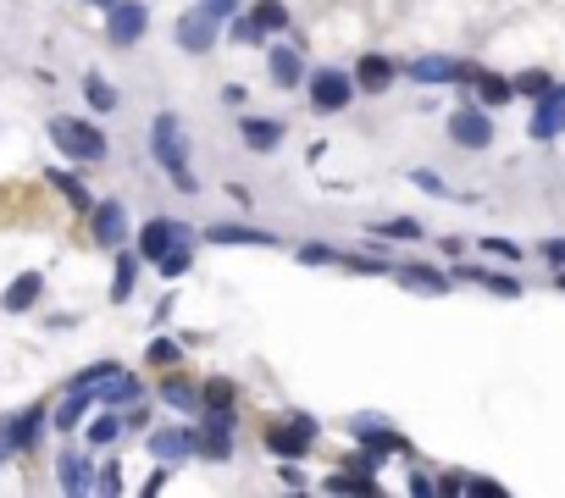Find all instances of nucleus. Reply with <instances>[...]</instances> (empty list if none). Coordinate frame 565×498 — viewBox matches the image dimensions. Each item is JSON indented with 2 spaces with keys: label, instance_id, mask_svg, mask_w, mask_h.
Returning <instances> with one entry per match:
<instances>
[{
  "label": "nucleus",
  "instance_id": "f257e3e1",
  "mask_svg": "<svg viewBox=\"0 0 565 498\" xmlns=\"http://www.w3.org/2000/svg\"><path fill=\"white\" fill-rule=\"evenodd\" d=\"M156 161L172 172L178 189H194V172H189V144H183L178 117H156Z\"/></svg>",
  "mask_w": 565,
  "mask_h": 498
},
{
  "label": "nucleus",
  "instance_id": "f03ea898",
  "mask_svg": "<svg viewBox=\"0 0 565 498\" xmlns=\"http://www.w3.org/2000/svg\"><path fill=\"white\" fill-rule=\"evenodd\" d=\"M50 139L61 144V155H78V161H106V133L89 128V122L56 117V122H50Z\"/></svg>",
  "mask_w": 565,
  "mask_h": 498
},
{
  "label": "nucleus",
  "instance_id": "7ed1b4c3",
  "mask_svg": "<svg viewBox=\"0 0 565 498\" xmlns=\"http://www.w3.org/2000/svg\"><path fill=\"white\" fill-rule=\"evenodd\" d=\"M316 443V421H300V415H294V421H272V427H266V449L277 454V460H305V449H311Z\"/></svg>",
  "mask_w": 565,
  "mask_h": 498
},
{
  "label": "nucleus",
  "instance_id": "20e7f679",
  "mask_svg": "<svg viewBox=\"0 0 565 498\" xmlns=\"http://www.w3.org/2000/svg\"><path fill=\"white\" fill-rule=\"evenodd\" d=\"M449 139H455L460 150H488V144H493V117H488V106H460V111H449Z\"/></svg>",
  "mask_w": 565,
  "mask_h": 498
},
{
  "label": "nucleus",
  "instance_id": "39448f33",
  "mask_svg": "<svg viewBox=\"0 0 565 498\" xmlns=\"http://www.w3.org/2000/svg\"><path fill=\"white\" fill-rule=\"evenodd\" d=\"M349 95H355V78H349V72H338V67H322V72L311 78V106L322 111V117L344 111Z\"/></svg>",
  "mask_w": 565,
  "mask_h": 498
},
{
  "label": "nucleus",
  "instance_id": "423d86ee",
  "mask_svg": "<svg viewBox=\"0 0 565 498\" xmlns=\"http://www.w3.org/2000/svg\"><path fill=\"white\" fill-rule=\"evenodd\" d=\"M111 23H106V39L111 45H139L150 28V12H145V0H117V6H106Z\"/></svg>",
  "mask_w": 565,
  "mask_h": 498
},
{
  "label": "nucleus",
  "instance_id": "0eeeda50",
  "mask_svg": "<svg viewBox=\"0 0 565 498\" xmlns=\"http://www.w3.org/2000/svg\"><path fill=\"white\" fill-rule=\"evenodd\" d=\"M194 449H200L205 460H228L233 454V404H217V410L205 415V432L194 438Z\"/></svg>",
  "mask_w": 565,
  "mask_h": 498
},
{
  "label": "nucleus",
  "instance_id": "6e6552de",
  "mask_svg": "<svg viewBox=\"0 0 565 498\" xmlns=\"http://www.w3.org/2000/svg\"><path fill=\"white\" fill-rule=\"evenodd\" d=\"M527 128H532V139H560L565 133V83H554L549 95H538Z\"/></svg>",
  "mask_w": 565,
  "mask_h": 498
},
{
  "label": "nucleus",
  "instance_id": "1a4fd4ad",
  "mask_svg": "<svg viewBox=\"0 0 565 498\" xmlns=\"http://www.w3.org/2000/svg\"><path fill=\"white\" fill-rule=\"evenodd\" d=\"M471 61H449V56H421L410 61V78L416 83H471Z\"/></svg>",
  "mask_w": 565,
  "mask_h": 498
},
{
  "label": "nucleus",
  "instance_id": "9d476101",
  "mask_svg": "<svg viewBox=\"0 0 565 498\" xmlns=\"http://www.w3.org/2000/svg\"><path fill=\"white\" fill-rule=\"evenodd\" d=\"M178 45L183 50H211V45H217V12H205V6L183 12L178 17Z\"/></svg>",
  "mask_w": 565,
  "mask_h": 498
},
{
  "label": "nucleus",
  "instance_id": "9b49d317",
  "mask_svg": "<svg viewBox=\"0 0 565 498\" xmlns=\"http://www.w3.org/2000/svg\"><path fill=\"white\" fill-rule=\"evenodd\" d=\"M189 227L183 222H167V216H156V222H145L139 227V255H150V261H156L161 249H172V244H189Z\"/></svg>",
  "mask_w": 565,
  "mask_h": 498
},
{
  "label": "nucleus",
  "instance_id": "f8f14e48",
  "mask_svg": "<svg viewBox=\"0 0 565 498\" xmlns=\"http://www.w3.org/2000/svg\"><path fill=\"white\" fill-rule=\"evenodd\" d=\"M150 454H156L161 465L189 460V454H194V432H189V427H161V432H150Z\"/></svg>",
  "mask_w": 565,
  "mask_h": 498
},
{
  "label": "nucleus",
  "instance_id": "ddd939ff",
  "mask_svg": "<svg viewBox=\"0 0 565 498\" xmlns=\"http://www.w3.org/2000/svg\"><path fill=\"white\" fill-rule=\"evenodd\" d=\"M89 211H95V244L117 249L122 233H128V211H122V200H100V205H89Z\"/></svg>",
  "mask_w": 565,
  "mask_h": 498
},
{
  "label": "nucleus",
  "instance_id": "4468645a",
  "mask_svg": "<svg viewBox=\"0 0 565 498\" xmlns=\"http://www.w3.org/2000/svg\"><path fill=\"white\" fill-rule=\"evenodd\" d=\"M355 438H361V449L377 454V460H383V454H405V438H399L394 427H377L372 415H366V421H355Z\"/></svg>",
  "mask_w": 565,
  "mask_h": 498
},
{
  "label": "nucleus",
  "instance_id": "2eb2a0df",
  "mask_svg": "<svg viewBox=\"0 0 565 498\" xmlns=\"http://www.w3.org/2000/svg\"><path fill=\"white\" fill-rule=\"evenodd\" d=\"M388 83H394V61H388V56H361V61H355V89L383 95Z\"/></svg>",
  "mask_w": 565,
  "mask_h": 498
},
{
  "label": "nucleus",
  "instance_id": "dca6fc26",
  "mask_svg": "<svg viewBox=\"0 0 565 498\" xmlns=\"http://www.w3.org/2000/svg\"><path fill=\"white\" fill-rule=\"evenodd\" d=\"M471 83H477V100L482 106H510V100H516V89H510V78H499V72H488V67H477L471 72Z\"/></svg>",
  "mask_w": 565,
  "mask_h": 498
},
{
  "label": "nucleus",
  "instance_id": "f3484780",
  "mask_svg": "<svg viewBox=\"0 0 565 498\" xmlns=\"http://www.w3.org/2000/svg\"><path fill=\"white\" fill-rule=\"evenodd\" d=\"M388 272H394L405 288H416V294H444L449 288V277L438 272V266H388Z\"/></svg>",
  "mask_w": 565,
  "mask_h": 498
},
{
  "label": "nucleus",
  "instance_id": "a211bd4d",
  "mask_svg": "<svg viewBox=\"0 0 565 498\" xmlns=\"http://www.w3.org/2000/svg\"><path fill=\"white\" fill-rule=\"evenodd\" d=\"M205 238L211 244H239V249H255V244H277L272 233H255V227H233V222H217V227H205Z\"/></svg>",
  "mask_w": 565,
  "mask_h": 498
},
{
  "label": "nucleus",
  "instance_id": "6ab92c4d",
  "mask_svg": "<svg viewBox=\"0 0 565 498\" xmlns=\"http://www.w3.org/2000/svg\"><path fill=\"white\" fill-rule=\"evenodd\" d=\"M460 283H482L488 294H505V299H521V283L510 272H482V266H460Z\"/></svg>",
  "mask_w": 565,
  "mask_h": 498
},
{
  "label": "nucleus",
  "instance_id": "aec40b11",
  "mask_svg": "<svg viewBox=\"0 0 565 498\" xmlns=\"http://www.w3.org/2000/svg\"><path fill=\"white\" fill-rule=\"evenodd\" d=\"M266 67H272V78L283 83V89H294V83L305 78V72H300V50H289V45H277L272 56H266Z\"/></svg>",
  "mask_w": 565,
  "mask_h": 498
},
{
  "label": "nucleus",
  "instance_id": "412c9836",
  "mask_svg": "<svg viewBox=\"0 0 565 498\" xmlns=\"http://www.w3.org/2000/svg\"><path fill=\"white\" fill-rule=\"evenodd\" d=\"M89 399H95V388H78V382H73V393H67V399H61V410H56V427H61V432H73L78 421H84Z\"/></svg>",
  "mask_w": 565,
  "mask_h": 498
},
{
  "label": "nucleus",
  "instance_id": "4be33fe9",
  "mask_svg": "<svg viewBox=\"0 0 565 498\" xmlns=\"http://www.w3.org/2000/svg\"><path fill=\"white\" fill-rule=\"evenodd\" d=\"M39 421H50V410H45V404H28V410L12 421V438H17V449H34V438H39Z\"/></svg>",
  "mask_w": 565,
  "mask_h": 498
},
{
  "label": "nucleus",
  "instance_id": "5701e85b",
  "mask_svg": "<svg viewBox=\"0 0 565 498\" xmlns=\"http://www.w3.org/2000/svg\"><path fill=\"white\" fill-rule=\"evenodd\" d=\"M39 288H45V277H39V272H23L12 288H6V310H28V305L39 299Z\"/></svg>",
  "mask_w": 565,
  "mask_h": 498
},
{
  "label": "nucleus",
  "instance_id": "b1692460",
  "mask_svg": "<svg viewBox=\"0 0 565 498\" xmlns=\"http://www.w3.org/2000/svg\"><path fill=\"white\" fill-rule=\"evenodd\" d=\"M277 139H283V128H277V122L244 117V144H250V150H277Z\"/></svg>",
  "mask_w": 565,
  "mask_h": 498
},
{
  "label": "nucleus",
  "instance_id": "393cba45",
  "mask_svg": "<svg viewBox=\"0 0 565 498\" xmlns=\"http://www.w3.org/2000/svg\"><path fill=\"white\" fill-rule=\"evenodd\" d=\"M161 399L178 404V410H194V404H200V393H194L189 377H178V371H172V377H161Z\"/></svg>",
  "mask_w": 565,
  "mask_h": 498
},
{
  "label": "nucleus",
  "instance_id": "a878e982",
  "mask_svg": "<svg viewBox=\"0 0 565 498\" xmlns=\"http://www.w3.org/2000/svg\"><path fill=\"white\" fill-rule=\"evenodd\" d=\"M61 487H67V493H84L89 487V460L84 454H61Z\"/></svg>",
  "mask_w": 565,
  "mask_h": 498
},
{
  "label": "nucleus",
  "instance_id": "bb28decb",
  "mask_svg": "<svg viewBox=\"0 0 565 498\" xmlns=\"http://www.w3.org/2000/svg\"><path fill=\"white\" fill-rule=\"evenodd\" d=\"M95 393H106L111 404H133V399H139V377H122V371H111V377L100 382Z\"/></svg>",
  "mask_w": 565,
  "mask_h": 498
},
{
  "label": "nucleus",
  "instance_id": "cd10ccee",
  "mask_svg": "<svg viewBox=\"0 0 565 498\" xmlns=\"http://www.w3.org/2000/svg\"><path fill=\"white\" fill-rule=\"evenodd\" d=\"M50 189H61V194H67V205H78V211H89V205H95V200H89V189L73 178V172H50Z\"/></svg>",
  "mask_w": 565,
  "mask_h": 498
},
{
  "label": "nucleus",
  "instance_id": "c85d7f7f",
  "mask_svg": "<svg viewBox=\"0 0 565 498\" xmlns=\"http://www.w3.org/2000/svg\"><path fill=\"white\" fill-rule=\"evenodd\" d=\"M250 17L261 23V34H277V28H289V12H283V0H261Z\"/></svg>",
  "mask_w": 565,
  "mask_h": 498
},
{
  "label": "nucleus",
  "instance_id": "c756f323",
  "mask_svg": "<svg viewBox=\"0 0 565 498\" xmlns=\"http://www.w3.org/2000/svg\"><path fill=\"white\" fill-rule=\"evenodd\" d=\"M510 89H516V95H532V100H538V95H549V89H554V78H549L543 67H532V72H521V78H510Z\"/></svg>",
  "mask_w": 565,
  "mask_h": 498
},
{
  "label": "nucleus",
  "instance_id": "7c9ffc66",
  "mask_svg": "<svg viewBox=\"0 0 565 498\" xmlns=\"http://www.w3.org/2000/svg\"><path fill=\"white\" fill-rule=\"evenodd\" d=\"M133 283H139V261H133V255H122V261H117V288H111V299H117V305H128Z\"/></svg>",
  "mask_w": 565,
  "mask_h": 498
},
{
  "label": "nucleus",
  "instance_id": "2f4dec72",
  "mask_svg": "<svg viewBox=\"0 0 565 498\" xmlns=\"http://www.w3.org/2000/svg\"><path fill=\"white\" fill-rule=\"evenodd\" d=\"M156 266H161V277H167V283H172V277H183V272H189V249H161V255H156Z\"/></svg>",
  "mask_w": 565,
  "mask_h": 498
},
{
  "label": "nucleus",
  "instance_id": "473e14b6",
  "mask_svg": "<svg viewBox=\"0 0 565 498\" xmlns=\"http://www.w3.org/2000/svg\"><path fill=\"white\" fill-rule=\"evenodd\" d=\"M84 95L95 100V111H117V95H111V83H106V78H95V72L84 78Z\"/></svg>",
  "mask_w": 565,
  "mask_h": 498
},
{
  "label": "nucleus",
  "instance_id": "72a5a7b5",
  "mask_svg": "<svg viewBox=\"0 0 565 498\" xmlns=\"http://www.w3.org/2000/svg\"><path fill=\"white\" fill-rule=\"evenodd\" d=\"M372 233H377V238H421V222H410V216H394V222H377Z\"/></svg>",
  "mask_w": 565,
  "mask_h": 498
},
{
  "label": "nucleus",
  "instance_id": "f704fd0d",
  "mask_svg": "<svg viewBox=\"0 0 565 498\" xmlns=\"http://www.w3.org/2000/svg\"><path fill=\"white\" fill-rule=\"evenodd\" d=\"M128 427V421H122V415H100L95 427H89V443H117V432Z\"/></svg>",
  "mask_w": 565,
  "mask_h": 498
},
{
  "label": "nucleus",
  "instance_id": "c9c22d12",
  "mask_svg": "<svg viewBox=\"0 0 565 498\" xmlns=\"http://www.w3.org/2000/svg\"><path fill=\"white\" fill-rule=\"evenodd\" d=\"M482 255H493V261H521V244H510V238H482Z\"/></svg>",
  "mask_w": 565,
  "mask_h": 498
},
{
  "label": "nucleus",
  "instance_id": "e433bc0d",
  "mask_svg": "<svg viewBox=\"0 0 565 498\" xmlns=\"http://www.w3.org/2000/svg\"><path fill=\"white\" fill-rule=\"evenodd\" d=\"M205 404H211V410H217V404H233V382H222V377H211L205 382V393H200Z\"/></svg>",
  "mask_w": 565,
  "mask_h": 498
},
{
  "label": "nucleus",
  "instance_id": "4c0bfd02",
  "mask_svg": "<svg viewBox=\"0 0 565 498\" xmlns=\"http://www.w3.org/2000/svg\"><path fill=\"white\" fill-rule=\"evenodd\" d=\"M150 366H178V344L156 338V344H150Z\"/></svg>",
  "mask_w": 565,
  "mask_h": 498
},
{
  "label": "nucleus",
  "instance_id": "58836bf2",
  "mask_svg": "<svg viewBox=\"0 0 565 498\" xmlns=\"http://www.w3.org/2000/svg\"><path fill=\"white\" fill-rule=\"evenodd\" d=\"M233 39H239V45H261V23H255V17H239V23H233Z\"/></svg>",
  "mask_w": 565,
  "mask_h": 498
},
{
  "label": "nucleus",
  "instance_id": "ea45409f",
  "mask_svg": "<svg viewBox=\"0 0 565 498\" xmlns=\"http://www.w3.org/2000/svg\"><path fill=\"white\" fill-rule=\"evenodd\" d=\"M300 261H311V266H333V261H338V249H327V244H305V249H300Z\"/></svg>",
  "mask_w": 565,
  "mask_h": 498
},
{
  "label": "nucleus",
  "instance_id": "a19ab883",
  "mask_svg": "<svg viewBox=\"0 0 565 498\" xmlns=\"http://www.w3.org/2000/svg\"><path fill=\"white\" fill-rule=\"evenodd\" d=\"M111 371H117V366H111V360H100V366H89L84 377H78V388H100V382H106Z\"/></svg>",
  "mask_w": 565,
  "mask_h": 498
},
{
  "label": "nucleus",
  "instance_id": "79ce46f5",
  "mask_svg": "<svg viewBox=\"0 0 565 498\" xmlns=\"http://www.w3.org/2000/svg\"><path fill=\"white\" fill-rule=\"evenodd\" d=\"M543 261H549V266H565V238H543Z\"/></svg>",
  "mask_w": 565,
  "mask_h": 498
},
{
  "label": "nucleus",
  "instance_id": "37998d69",
  "mask_svg": "<svg viewBox=\"0 0 565 498\" xmlns=\"http://www.w3.org/2000/svg\"><path fill=\"white\" fill-rule=\"evenodd\" d=\"M17 454V438H12V421H0V465Z\"/></svg>",
  "mask_w": 565,
  "mask_h": 498
},
{
  "label": "nucleus",
  "instance_id": "c03bdc74",
  "mask_svg": "<svg viewBox=\"0 0 565 498\" xmlns=\"http://www.w3.org/2000/svg\"><path fill=\"white\" fill-rule=\"evenodd\" d=\"M205 12H217V17H228V12H233V0H205Z\"/></svg>",
  "mask_w": 565,
  "mask_h": 498
},
{
  "label": "nucleus",
  "instance_id": "a18cd8bd",
  "mask_svg": "<svg viewBox=\"0 0 565 498\" xmlns=\"http://www.w3.org/2000/svg\"><path fill=\"white\" fill-rule=\"evenodd\" d=\"M554 288H565V266H560V277H554Z\"/></svg>",
  "mask_w": 565,
  "mask_h": 498
},
{
  "label": "nucleus",
  "instance_id": "49530a36",
  "mask_svg": "<svg viewBox=\"0 0 565 498\" xmlns=\"http://www.w3.org/2000/svg\"><path fill=\"white\" fill-rule=\"evenodd\" d=\"M89 6H117V0H89Z\"/></svg>",
  "mask_w": 565,
  "mask_h": 498
}]
</instances>
